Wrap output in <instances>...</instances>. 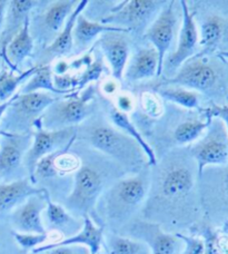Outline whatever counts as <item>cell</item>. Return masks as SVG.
I'll list each match as a JSON object with an SVG mask.
<instances>
[{"mask_svg": "<svg viewBox=\"0 0 228 254\" xmlns=\"http://www.w3.org/2000/svg\"><path fill=\"white\" fill-rule=\"evenodd\" d=\"M223 68L220 64L211 60L207 55L196 54L187 61L171 79L166 83L194 89L206 95H215L223 83Z\"/></svg>", "mask_w": 228, "mask_h": 254, "instance_id": "5", "label": "cell"}, {"mask_svg": "<svg viewBox=\"0 0 228 254\" xmlns=\"http://www.w3.org/2000/svg\"><path fill=\"white\" fill-rule=\"evenodd\" d=\"M228 33V22L222 16L211 15L200 25L199 45L203 47L202 55H207L220 47Z\"/></svg>", "mask_w": 228, "mask_h": 254, "instance_id": "24", "label": "cell"}, {"mask_svg": "<svg viewBox=\"0 0 228 254\" xmlns=\"http://www.w3.org/2000/svg\"><path fill=\"white\" fill-rule=\"evenodd\" d=\"M111 119L114 125H115L118 129L122 131V133L128 136L131 139H134L135 142L139 145L141 151L144 152L146 158H147L148 165L156 166L157 157L155 155L154 149L150 147V145L144 139L143 135H141L140 131L137 129V127L129 119L128 114L118 111L117 108H113L111 111Z\"/></svg>", "mask_w": 228, "mask_h": 254, "instance_id": "27", "label": "cell"}, {"mask_svg": "<svg viewBox=\"0 0 228 254\" xmlns=\"http://www.w3.org/2000/svg\"><path fill=\"white\" fill-rule=\"evenodd\" d=\"M83 220H84L83 229H81L77 234L72 235L70 238L62 239L58 242L44 244V246L35 249L34 251H31V253L39 254L49 250V249H53L56 247L83 246L88 249L90 254H98L103 246L105 228L103 225L95 224L94 220L91 219V216L89 215H85L83 217Z\"/></svg>", "mask_w": 228, "mask_h": 254, "instance_id": "18", "label": "cell"}, {"mask_svg": "<svg viewBox=\"0 0 228 254\" xmlns=\"http://www.w3.org/2000/svg\"><path fill=\"white\" fill-rule=\"evenodd\" d=\"M189 152L197 163L199 178L208 165L228 164V131L223 121L212 119L206 135L195 143Z\"/></svg>", "mask_w": 228, "mask_h": 254, "instance_id": "8", "label": "cell"}, {"mask_svg": "<svg viewBox=\"0 0 228 254\" xmlns=\"http://www.w3.org/2000/svg\"><path fill=\"white\" fill-rule=\"evenodd\" d=\"M158 93L163 98L175 103L181 107L189 108V110L199 108V97L197 93H195L194 90L174 85L172 87L159 89Z\"/></svg>", "mask_w": 228, "mask_h": 254, "instance_id": "33", "label": "cell"}, {"mask_svg": "<svg viewBox=\"0 0 228 254\" xmlns=\"http://www.w3.org/2000/svg\"><path fill=\"white\" fill-rule=\"evenodd\" d=\"M182 22L178 37L177 48L167 58L166 66L171 71L179 69L181 65L191 57L196 55L199 44V34L196 25L194 13L189 10V7L185 0H181Z\"/></svg>", "mask_w": 228, "mask_h": 254, "instance_id": "15", "label": "cell"}, {"mask_svg": "<svg viewBox=\"0 0 228 254\" xmlns=\"http://www.w3.org/2000/svg\"><path fill=\"white\" fill-rule=\"evenodd\" d=\"M7 7H8V1H6V0H0V34H1V30H2Z\"/></svg>", "mask_w": 228, "mask_h": 254, "instance_id": "46", "label": "cell"}, {"mask_svg": "<svg viewBox=\"0 0 228 254\" xmlns=\"http://www.w3.org/2000/svg\"><path fill=\"white\" fill-rule=\"evenodd\" d=\"M108 33L128 34L130 31L128 29L120 28V27L91 21L88 18H86L83 13H80L76 20L74 31H72V39H74V44L78 51H85L100 35Z\"/></svg>", "mask_w": 228, "mask_h": 254, "instance_id": "22", "label": "cell"}, {"mask_svg": "<svg viewBox=\"0 0 228 254\" xmlns=\"http://www.w3.org/2000/svg\"><path fill=\"white\" fill-rule=\"evenodd\" d=\"M69 70L70 65L66 61H58L54 66V75H66Z\"/></svg>", "mask_w": 228, "mask_h": 254, "instance_id": "44", "label": "cell"}, {"mask_svg": "<svg viewBox=\"0 0 228 254\" xmlns=\"http://www.w3.org/2000/svg\"><path fill=\"white\" fill-rule=\"evenodd\" d=\"M76 138L77 136L72 138L70 142L66 145V146L58 148L55 152L48 154L47 156L43 157L42 160L37 163L34 172L33 180H31V182H33L34 185L37 183L38 181H49V180L56 179L58 176H61L59 174V172L56 170V167H55V161H56L59 156L62 155V154L68 153V151H69L70 147L72 146V144H74Z\"/></svg>", "mask_w": 228, "mask_h": 254, "instance_id": "31", "label": "cell"}, {"mask_svg": "<svg viewBox=\"0 0 228 254\" xmlns=\"http://www.w3.org/2000/svg\"><path fill=\"white\" fill-rule=\"evenodd\" d=\"M106 187V175L97 166L83 164L76 171L71 190L65 199V208L76 215H91Z\"/></svg>", "mask_w": 228, "mask_h": 254, "instance_id": "4", "label": "cell"}, {"mask_svg": "<svg viewBox=\"0 0 228 254\" xmlns=\"http://www.w3.org/2000/svg\"><path fill=\"white\" fill-rule=\"evenodd\" d=\"M78 3L77 0H57L49 3L44 12L42 22L43 29L47 33L49 39L53 38L54 42Z\"/></svg>", "mask_w": 228, "mask_h": 254, "instance_id": "23", "label": "cell"}, {"mask_svg": "<svg viewBox=\"0 0 228 254\" xmlns=\"http://www.w3.org/2000/svg\"><path fill=\"white\" fill-rule=\"evenodd\" d=\"M44 212L46 221L44 225L46 226V224H47V228L50 231L57 232L60 237L70 238L83 229V219L78 220V217L74 216L71 213L68 212L61 204L53 202L50 196L47 198V205H46Z\"/></svg>", "mask_w": 228, "mask_h": 254, "instance_id": "20", "label": "cell"}, {"mask_svg": "<svg viewBox=\"0 0 228 254\" xmlns=\"http://www.w3.org/2000/svg\"><path fill=\"white\" fill-rule=\"evenodd\" d=\"M94 58L91 56V53H87L86 55H84L83 57L78 58V60H75L72 61L69 65H70V69H75V70H78L81 69V68H87L88 66L91 65V63H93Z\"/></svg>", "mask_w": 228, "mask_h": 254, "instance_id": "42", "label": "cell"}, {"mask_svg": "<svg viewBox=\"0 0 228 254\" xmlns=\"http://www.w3.org/2000/svg\"><path fill=\"white\" fill-rule=\"evenodd\" d=\"M134 108V101L129 95H119L117 97V110L128 114Z\"/></svg>", "mask_w": 228, "mask_h": 254, "instance_id": "41", "label": "cell"}, {"mask_svg": "<svg viewBox=\"0 0 228 254\" xmlns=\"http://www.w3.org/2000/svg\"><path fill=\"white\" fill-rule=\"evenodd\" d=\"M33 143V135L7 133L0 137V181L12 182L26 153Z\"/></svg>", "mask_w": 228, "mask_h": 254, "instance_id": "14", "label": "cell"}, {"mask_svg": "<svg viewBox=\"0 0 228 254\" xmlns=\"http://www.w3.org/2000/svg\"><path fill=\"white\" fill-rule=\"evenodd\" d=\"M105 69L104 60L102 56H96L91 65L85 68L84 71L78 76V84H77V92L80 93L86 88V86L90 85L93 81L98 80Z\"/></svg>", "mask_w": 228, "mask_h": 254, "instance_id": "35", "label": "cell"}, {"mask_svg": "<svg viewBox=\"0 0 228 254\" xmlns=\"http://www.w3.org/2000/svg\"><path fill=\"white\" fill-rule=\"evenodd\" d=\"M200 233L205 242L204 254H222L220 238L215 231H213L209 226H203Z\"/></svg>", "mask_w": 228, "mask_h": 254, "instance_id": "36", "label": "cell"}, {"mask_svg": "<svg viewBox=\"0 0 228 254\" xmlns=\"http://www.w3.org/2000/svg\"><path fill=\"white\" fill-rule=\"evenodd\" d=\"M35 126L37 129L33 133V143L24 157V165L28 171L30 180H33L36 165L43 157L58 148L66 146L77 136L75 127L59 130H46L38 125Z\"/></svg>", "mask_w": 228, "mask_h": 254, "instance_id": "10", "label": "cell"}, {"mask_svg": "<svg viewBox=\"0 0 228 254\" xmlns=\"http://www.w3.org/2000/svg\"><path fill=\"white\" fill-rule=\"evenodd\" d=\"M103 243L108 254H152L146 243L114 231L104 234Z\"/></svg>", "mask_w": 228, "mask_h": 254, "instance_id": "28", "label": "cell"}, {"mask_svg": "<svg viewBox=\"0 0 228 254\" xmlns=\"http://www.w3.org/2000/svg\"><path fill=\"white\" fill-rule=\"evenodd\" d=\"M175 235L185 244V249L181 254H204L205 242L202 238L189 237L181 233H175Z\"/></svg>", "mask_w": 228, "mask_h": 254, "instance_id": "37", "label": "cell"}, {"mask_svg": "<svg viewBox=\"0 0 228 254\" xmlns=\"http://www.w3.org/2000/svg\"><path fill=\"white\" fill-rule=\"evenodd\" d=\"M95 93V87L90 84L83 93L76 92L59 98L44 112L35 125L46 130H59L81 123L93 112L91 102Z\"/></svg>", "mask_w": 228, "mask_h": 254, "instance_id": "3", "label": "cell"}, {"mask_svg": "<svg viewBox=\"0 0 228 254\" xmlns=\"http://www.w3.org/2000/svg\"><path fill=\"white\" fill-rule=\"evenodd\" d=\"M34 51V38L30 33V20H26L24 27L17 34L6 48L4 53V62L7 63L11 70H18L27 57H29Z\"/></svg>", "mask_w": 228, "mask_h": 254, "instance_id": "25", "label": "cell"}, {"mask_svg": "<svg viewBox=\"0 0 228 254\" xmlns=\"http://www.w3.org/2000/svg\"><path fill=\"white\" fill-rule=\"evenodd\" d=\"M116 89H117V85L115 84V81L114 80H108L107 83H105L104 85V92L107 95H113L116 92Z\"/></svg>", "mask_w": 228, "mask_h": 254, "instance_id": "48", "label": "cell"}, {"mask_svg": "<svg viewBox=\"0 0 228 254\" xmlns=\"http://www.w3.org/2000/svg\"><path fill=\"white\" fill-rule=\"evenodd\" d=\"M53 83L55 87L62 92H77L78 76L66 75H53Z\"/></svg>", "mask_w": 228, "mask_h": 254, "instance_id": "38", "label": "cell"}, {"mask_svg": "<svg viewBox=\"0 0 228 254\" xmlns=\"http://www.w3.org/2000/svg\"><path fill=\"white\" fill-rule=\"evenodd\" d=\"M124 228L128 234L126 237L147 244L152 254H175L180 241L175 234L165 232L162 225L150 221L129 222Z\"/></svg>", "mask_w": 228, "mask_h": 254, "instance_id": "12", "label": "cell"}, {"mask_svg": "<svg viewBox=\"0 0 228 254\" xmlns=\"http://www.w3.org/2000/svg\"><path fill=\"white\" fill-rule=\"evenodd\" d=\"M212 119L207 117L206 121L202 120H189L182 122L176 127L174 131V138L177 144L187 145L194 143L203 135L205 129L208 128Z\"/></svg>", "mask_w": 228, "mask_h": 254, "instance_id": "32", "label": "cell"}, {"mask_svg": "<svg viewBox=\"0 0 228 254\" xmlns=\"http://www.w3.org/2000/svg\"><path fill=\"white\" fill-rule=\"evenodd\" d=\"M45 192H47V190L35 187L29 178H22L12 182L0 181V222L8 219L11 212L31 195Z\"/></svg>", "mask_w": 228, "mask_h": 254, "instance_id": "16", "label": "cell"}, {"mask_svg": "<svg viewBox=\"0 0 228 254\" xmlns=\"http://www.w3.org/2000/svg\"><path fill=\"white\" fill-rule=\"evenodd\" d=\"M59 98L61 97L45 92L18 93V96L2 117V130L12 134H28L44 112Z\"/></svg>", "mask_w": 228, "mask_h": 254, "instance_id": "6", "label": "cell"}, {"mask_svg": "<svg viewBox=\"0 0 228 254\" xmlns=\"http://www.w3.org/2000/svg\"><path fill=\"white\" fill-rule=\"evenodd\" d=\"M223 232L228 235V220L225 221L224 224H223Z\"/></svg>", "mask_w": 228, "mask_h": 254, "instance_id": "50", "label": "cell"}, {"mask_svg": "<svg viewBox=\"0 0 228 254\" xmlns=\"http://www.w3.org/2000/svg\"><path fill=\"white\" fill-rule=\"evenodd\" d=\"M98 44L105 58L111 65L114 79L122 81L130 52L128 40L122 34L108 33L102 36Z\"/></svg>", "mask_w": 228, "mask_h": 254, "instance_id": "19", "label": "cell"}, {"mask_svg": "<svg viewBox=\"0 0 228 254\" xmlns=\"http://www.w3.org/2000/svg\"><path fill=\"white\" fill-rule=\"evenodd\" d=\"M18 93H19V92H18ZM18 93H17V94L15 95V96H13L11 99H9L8 102L0 104V123H1L2 117H3V115H4V114H6V112L8 111V108L11 106V104L13 103V101H15L16 97L18 96Z\"/></svg>", "mask_w": 228, "mask_h": 254, "instance_id": "47", "label": "cell"}, {"mask_svg": "<svg viewBox=\"0 0 228 254\" xmlns=\"http://www.w3.org/2000/svg\"><path fill=\"white\" fill-rule=\"evenodd\" d=\"M176 28L177 16L175 13V1H170L163 6L161 12L145 33L146 39L152 43L158 54V76H161L163 72L166 54L170 51L172 40L175 38Z\"/></svg>", "mask_w": 228, "mask_h": 254, "instance_id": "11", "label": "cell"}, {"mask_svg": "<svg viewBox=\"0 0 228 254\" xmlns=\"http://www.w3.org/2000/svg\"><path fill=\"white\" fill-rule=\"evenodd\" d=\"M166 1L157 0H125L112 8L111 15L104 18L102 24L120 27L129 31L148 24L159 8Z\"/></svg>", "mask_w": 228, "mask_h": 254, "instance_id": "9", "label": "cell"}, {"mask_svg": "<svg viewBox=\"0 0 228 254\" xmlns=\"http://www.w3.org/2000/svg\"><path fill=\"white\" fill-rule=\"evenodd\" d=\"M39 65H36L16 75L13 70L1 69L0 70V104L8 102L18 93V88L29 80L38 70Z\"/></svg>", "mask_w": 228, "mask_h": 254, "instance_id": "29", "label": "cell"}, {"mask_svg": "<svg viewBox=\"0 0 228 254\" xmlns=\"http://www.w3.org/2000/svg\"><path fill=\"white\" fill-rule=\"evenodd\" d=\"M158 66L159 60L156 49L154 47L141 48L126 66L124 77L129 83L150 79L154 76H158Z\"/></svg>", "mask_w": 228, "mask_h": 254, "instance_id": "21", "label": "cell"}, {"mask_svg": "<svg viewBox=\"0 0 228 254\" xmlns=\"http://www.w3.org/2000/svg\"><path fill=\"white\" fill-rule=\"evenodd\" d=\"M218 57L221 58V60L223 61H228V51L227 52H221L220 54H218Z\"/></svg>", "mask_w": 228, "mask_h": 254, "instance_id": "49", "label": "cell"}, {"mask_svg": "<svg viewBox=\"0 0 228 254\" xmlns=\"http://www.w3.org/2000/svg\"><path fill=\"white\" fill-rule=\"evenodd\" d=\"M7 133H8V131H4L2 129H0V137H1V136H3V135H6Z\"/></svg>", "mask_w": 228, "mask_h": 254, "instance_id": "51", "label": "cell"}, {"mask_svg": "<svg viewBox=\"0 0 228 254\" xmlns=\"http://www.w3.org/2000/svg\"><path fill=\"white\" fill-rule=\"evenodd\" d=\"M53 70L49 65H39L38 70L35 72V75L22 86L20 94H29L35 92H48L57 96H67L76 92H62L59 90L53 83Z\"/></svg>", "mask_w": 228, "mask_h": 254, "instance_id": "30", "label": "cell"}, {"mask_svg": "<svg viewBox=\"0 0 228 254\" xmlns=\"http://www.w3.org/2000/svg\"><path fill=\"white\" fill-rule=\"evenodd\" d=\"M39 254H90L89 250L83 246H63L56 247Z\"/></svg>", "mask_w": 228, "mask_h": 254, "instance_id": "39", "label": "cell"}, {"mask_svg": "<svg viewBox=\"0 0 228 254\" xmlns=\"http://www.w3.org/2000/svg\"><path fill=\"white\" fill-rule=\"evenodd\" d=\"M87 0H80L78 6L76 7L74 12L68 18L62 30L59 33L52 44H49L45 49V54L50 57H59L68 55L71 52L74 46V39H72V31H74L76 20L80 13H83L85 8L88 6Z\"/></svg>", "mask_w": 228, "mask_h": 254, "instance_id": "26", "label": "cell"}, {"mask_svg": "<svg viewBox=\"0 0 228 254\" xmlns=\"http://www.w3.org/2000/svg\"><path fill=\"white\" fill-rule=\"evenodd\" d=\"M221 188H222V192L224 194V196L228 198V167L224 170L222 174V179H221Z\"/></svg>", "mask_w": 228, "mask_h": 254, "instance_id": "45", "label": "cell"}, {"mask_svg": "<svg viewBox=\"0 0 228 254\" xmlns=\"http://www.w3.org/2000/svg\"><path fill=\"white\" fill-rule=\"evenodd\" d=\"M49 196L48 190L42 194L31 195L24 203L16 207L8 217L12 231L19 233H47L44 225L43 213Z\"/></svg>", "mask_w": 228, "mask_h": 254, "instance_id": "13", "label": "cell"}, {"mask_svg": "<svg viewBox=\"0 0 228 254\" xmlns=\"http://www.w3.org/2000/svg\"><path fill=\"white\" fill-rule=\"evenodd\" d=\"M83 138L98 151L115 158L126 167L136 166L144 161L145 154L134 139L122 131L107 125L93 126ZM146 157V156H145Z\"/></svg>", "mask_w": 228, "mask_h": 254, "instance_id": "7", "label": "cell"}, {"mask_svg": "<svg viewBox=\"0 0 228 254\" xmlns=\"http://www.w3.org/2000/svg\"><path fill=\"white\" fill-rule=\"evenodd\" d=\"M12 238L15 240V242L18 244L22 251L28 252L34 251L35 249L47 244V241L49 240V233L45 234H36V233H19L11 231Z\"/></svg>", "mask_w": 228, "mask_h": 254, "instance_id": "34", "label": "cell"}, {"mask_svg": "<svg viewBox=\"0 0 228 254\" xmlns=\"http://www.w3.org/2000/svg\"><path fill=\"white\" fill-rule=\"evenodd\" d=\"M195 175L191 167L180 160H171L159 170L153 184L146 205L148 221L167 220L179 223L186 206L193 196Z\"/></svg>", "mask_w": 228, "mask_h": 254, "instance_id": "1", "label": "cell"}, {"mask_svg": "<svg viewBox=\"0 0 228 254\" xmlns=\"http://www.w3.org/2000/svg\"><path fill=\"white\" fill-rule=\"evenodd\" d=\"M42 1L37 0H11L4 16L1 34H0V56L4 61V53L9 43L16 37L29 18V12Z\"/></svg>", "mask_w": 228, "mask_h": 254, "instance_id": "17", "label": "cell"}, {"mask_svg": "<svg viewBox=\"0 0 228 254\" xmlns=\"http://www.w3.org/2000/svg\"><path fill=\"white\" fill-rule=\"evenodd\" d=\"M0 254H13L10 241L7 239L6 231L3 230L1 224H0Z\"/></svg>", "mask_w": 228, "mask_h": 254, "instance_id": "43", "label": "cell"}, {"mask_svg": "<svg viewBox=\"0 0 228 254\" xmlns=\"http://www.w3.org/2000/svg\"><path fill=\"white\" fill-rule=\"evenodd\" d=\"M149 188L150 175L147 171L114 183L102 194L95 207L99 219L104 221V228L105 223L113 230L128 224L145 203Z\"/></svg>", "mask_w": 228, "mask_h": 254, "instance_id": "2", "label": "cell"}, {"mask_svg": "<svg viewBox=\"0 0 228 254\" xmlns=\"http://www.w3.org/2000/svg\"><path fill=\"white\" fill-rule=\"evenodd\" d=\"M205 115L209 119H220L225 124L226 129L228 131V106H218L213 105L212 107L204 110Z\"/></svg>", "mask_w": 228, "mask_h": 254, "instance_id": "40", "label": "cell"}]
</instances>
